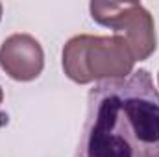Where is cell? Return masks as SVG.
<instances>
[{"label": "cell", "instance_id": "cell-6", "mask_svg": "<svg viewBox=\"0 0 159 157\" xmlns=\"http://www.w3.org/2000/svg\"><path fill=\"white\" fill-rule=\"evenodd\" d=\"M0 17H2V4H0Z\"/></svg>", "mask_w": 159, "mask_h": 157}, {"label": "cell", "instance_id": "cell-5", "mask_svg": "<svg viewBox=\"0 0 159 157\" xmlns=\"http://www.w3.org/2000/svg\"><path fill=\"white\" fill-rule=\"evenodd\" d=\"M0 102H2V89H0Z\"/></svg>", "mask_w": 159, "mask_h": 157}, {"label": "cell", "instance_id": "cell-4", "mask_svg": "<svg viewBox=\"0 0 159 157\" xmlns=\"http://www.w3.org/2000/svg\"><path fill=\"white\" fill-rule=\"evenodd\" d=\"M0 67L19 81L37 78L43 70V48L32 35H11L0 46Z\"/></svg>", "mask_w": 159, "mask_h": 157}, {"label": "cell", "instance_id": "cell-3", "mask_svg": "<svg viewBox=\"0 0 159 157\" xmlns=\"http://www.w3.org/2000/svg\"><path fill=\"white\" fill-rule=\"evenodd\" d=\"M93 20L107 26L128 43L133 61L146 59L156 50L152 15L135 2H91Z\"/></svg>", "mask_w": 159, "mask_h": 157}, {"label": "cell", "instance_id": "cell-1", "mask_svg": "<svg viewBox=\"0 0 159 157\" xmlns=\"http://www.w3.org/2000/svg\"><path fill=\"white\" fill-rule=\"evenodd\" d=\"M74 157H159V91L148 70L89 91Z\"/></svg>", "mask_w": 159, "mask_h": 157}, {"label": "cell", "instance_id": "cell-2", "mask_svg": "<svg viewBox=\"0 0 159 157\" xmlns=\"http://www.w3.org/2000/svg\"><path fill=\"white\" fill-rule=\"evenodd\" d=\"M133 63L128 43L119 35H76L63 48L65 74L78 83L126 78L131 74Z\"/></svg>", "mask_w": 159, "mask_h": 157}]
</instances>
